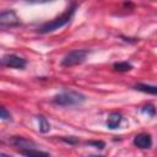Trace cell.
Instances as JSON below:
<instances>
[{
	"instance_id": "obj_2",
	"label": "cell",
	"mask_w": 157,
	"mask_h": 157,
	"mask_svg": "<svg viewBox=\"0 0 157 157\" xmlns=\"http://www.w3.org/2000/svg\"><path fill=\"white\" fill-rule=\"evenodd\" d=\"M86 101V96L77 91H63L52 98V103L58 107H76Z\"/></svg>"
},
{
	"instance_id": "obj_5",
	"label": "cell",
	"mask_w": 157,
	"mask_h": 157,
	"mask_svg": "<svg viewBox=\"0 0 157 157\" xmlns=\"http://www.w3.org/2000/svg\"><path fill=\"white\" fill-rule=\"evenodd\" d=\"M20 25H21V21L13 10L1 11V13H0V26L1 27H17Z\"/></svg>"
},
{
	"instance_id": "obj_18",
	"label": "cell",
	"mask_w": 157,
	"mask_h": 157,
	"mask_svg": "<svg viewBox=\"0 0 157 157\" xmlns=\"http://www.w3.org/2000/svg\"><path fill=\"white\" fill-rule=\"evenodd\" d=\"M90 157H103V156H90Z\"/></svg>"
},
{
	"instance_id": "obj_4",
	"label": "cell",
	"mask_w": 157,
	"mask_h": 157,
	"mask_svg": "<svg viewBox=\"0 0 157 157\" xmlns=\"http://www.w3.org/2000/svg\"><path fill=\"white\" fill-rule=\"evenodd\" d=\"M1 65L6 67H11V69L23 70L27 65V60L16 54H5L1 58Z\"/></svg>"
},
{
	"instance_id": "obj_13",
	"label": "cell",
	"mask_w": 157,
	"mask_h": 157,
	"mask_svg": "<svg viewBox=\"0 0 157 157\" xmlns=\"http://www.w3.org/2000/svg\"><path fill=\"white\" fill-rule=\"evenodd\" d=\"M141 113L142 114H146L147 117H150V118H152V117H155L156 114H157V110H156V108H155V105L153 104H146V105H144L142 108H141Z\"/></svg>"
},
{
	"instance_id": "obj_7",
	"label": "cell",
	"mask_w": 157,
	"mask_h": 157,
	"mask_svg": "<svg viewBox=\"0 0 157 157\" xmlns=\"http://www.w3.org/2000/svg\"><path fill=\"white\" fill-rule=\"evenodd\" d=\"M132 144H134V146L142 148V150L150 148L152 146V136L147 132H140L134 137Z\"/></svg>"
},
{
	"instance_id": "obj_14",
	"label": "cell",
	"mask_w": 157,
	"mask_h": 157,
	"mask_svg": "<svg viewBox=\"0 0 157 157\" xmlns=\"http://www.w3.org/2000/svg\"><path fill=\"white\" fill-rule=\"evenodd\" d=\"M85 145L87 146H93L94 148H98V150H103L105 147V142L104 141H101V140H91V141H86Z\"/></svg>"
},
{
	"instance_id": "obj_1",
	"label": "cell",
	"mask_w": 157,
	"mask_h": 157,
	"mask_svg": "<svg viewBox=\"0 0 157 157\" xmlns=\"http://www.w3.org/2000/svg\"><path fill=\"white\" fill-rule=\"evenodd\" d=\"M76 9H77V5L75 2H72L60 16L55 17L54 20L49 21V22H45L43 23L40 27H38V33L40 34H48V33H52L56 29H60L63 28L64 26H66L67 23H70V21L72 20L75 12H76Z\"/></svg>"
},
{
	"instance_id": "obj_12",
	"label": "cell",
	"mask_w": 157,
	"mask_h": 157,
	"mask_svg": "<svg viewBox=\"0 0 157 157\" xmlns=\"http://www.w3.org/2000/svg\"><path fill=\"white\" fill-rule=\"evenodd\" d=\"M37 120H38V129L42 134H47L49 130H50V124L49 121L47 120V118L44 115H38L37 117Z\"/></svg>"
},
{
	"instance_id": "obj_16",
	"label": "cell",
	"mask_w": 157,
	"mask_h": 157,
	"mask_svg": "<svg viewBox=\"0 0 157 157\" xmlns=\"http://www.w3.org/2000/svg\"><path fill=\"white\" fill-rule=\"evenodd\" d=\"M0 118L2 120H11V114H10V112L5 107L0 108Z\"/></svg>"
},
{
	"instance_id": "obj_6",
	"label": "cell",
	"mask_w": 157,
	"mask_h": 157,
	"mask_svg": "<svg viewBox=\"0 0 157 157\" xmlns=\"http://www.w3.org/2000/svg\"><path fill=\"white\" fill-rule=\"evenodd\" d=\"M11 144L20 150H26V148H36L37 147V144L31 140V139H27V137H23V136H12L11 137Z\"/></svg>"
},
{
	"instance_id": "obj_15",
	"label": "cell",
	"mask_w": 157,
	"mask_h": 157,
	"mask_svg": "<svg viewBox=\"0 0 157 157\" xmlns=\"http://www.w3.org/2000/svg\"><path fill=\"white\" fill-rule=\"evenodd\" d=\"M60 140H61L63 142L67 144V145H71V146H74V145L78 144V139H77V137H75V136H61V137H60Z\"/></svg>"
},
{
	"instance_id": "obj_11",
	"label": "cell",
	"mask_w": 157,
	"mask_h": 157,
	"mask_svg": "<svg viewBox=\"0 0 157 157\" xmlns=\"http://www.w3.org/2000/svg\"><path fill=\"white\" fill-rule=\"evenodd\" d=\"M113 69L118 72H128L130 70L134 69V66L128 63V61H119V63H114L113 64Z\"/></svg>"
},
{
	"instance_id": "obj_3",
	"label": "cell",
	"mask_w": 157,
	"mask_h": 157,
	"mask_svg": "<svg viewBox=\"0 0 157 157\" xmlns=\"http://www.w3.org/2000/svg\"><path fill=\"white\" fill-rule=\"evenodd\" d=\"M90 53L91 52L88 49H75V50H71L61 59L60 65L63 67H72V66L80 65L86 60V58H87V55Z\"/></svg>"
},
{
	"instance_id": "obj_10",
	"label": "cell",
	"mask_w": 157,
	"mask_h": 157,
	"mask_svg": "<svg viewBox=\"0 0 157 157\" xmlns=\"http://www.w3.org/2000/svg\"><path fill=\"white\" fill-rule=\"evenodd\" d=\"M132 88L139 91V92H142V93H148V94H152V96H157V86H155V85L136 83Z\"/></svg>"
},
{
	"instance_id": "obj_17",
	"label": "cell",
	"mask_w": 157,
	"mask_h": 157,
	"mask_svg": "<svg viewBox=\"0 0 157 157\" xmlns=\"http://www.w3.org/2000/svg\"><path fill=\"white\" fill-rule=\"evenodd\" d=\"M0 157H10V156H7V155H5V153H1V156Z\"/></svg>"
},
{
	"instance_id": "obj_9",
	"label": "cell",
	"mask_w": 157,
	"mask_h": 157,
	"mask_svg": "<svg viewBox=\"0 0 157 157\" xmlns=\"http://www.w3.org/2000/svg\"><path fill=\"white\" fill-rule=\"evenodd\" d=\"M18 152L25 157H50L48 152L37 148H26V150H20Z\"/></svg>"
},
{
	"instance_id": "obj_8",
	"label": "cell",
	"mask_w": 157,
	"mask_h": 157,
	"mask_svg": "<svg viewBox=\"0 0 157 157\" xmlns=\"http://www.w3.org/2000/svg\"><path fill=\"white\" fill-rule=\"evenodd\" d=\"M121 120H123V115L118 112H112L108 117H107V121H105V125L108 129L110 130H114L117 129L120 124H121Z\"/></svg>"
}]
</instances>
